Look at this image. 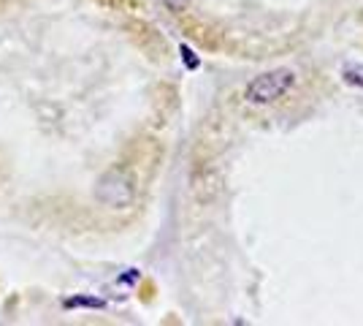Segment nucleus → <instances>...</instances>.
I'll list each match as a JSON object with an SVG mask.
<instances>
[{
	"mask_svg": "<svg viewBox=\"0 0 363 326\" xmlns=\"http://www.w3.org/2000/svg\"><path fill=\"white\" fill-rule=\"evenodd\" d=\"M293 85H296V74L290 68H274V71H266L247 85L244 101L252 107H269L274 101H279Z\"/></svg>",
	"mask_w": 363,
	"mask_h": 326,
	"instance_id": "f257e3e1",
	"label": "nucleus"
},
{
	"mask_svg": "<svg viewBox=\"0 0 363 326\" xmlns=\"http://www.w3.org/2000/svg\"><path fill=\"white\" fill-rule=\"evenodd\" d=\"M136 196V188H133V177L125 169H111L106 171L98 185H95V199L104 204V207H111V210H125L130 207Z\"/></svg>",
	"mask_w": 363,
	"mask_h": 326,
	"instance_id": "f03ea898",
	"label": "nucleus"
},
{
	"mask_svg": "<svg viewBox=\"0 0 363 326\" xmlns=\"http://www.w3.org/2000/svg\"><path fill=\"white\" fill-rule=\"evenodd\" d=\"M342 79L347 82L350 87H361L363 90V63H347L342 68Z\"/></svg>",
	"mask_w": 363,
	"mask_h": 326,
	"instance_id": "7ed1b4c3",
	"label": "nucleus"
},
{
	"mask_svg": "<svg viewBox=\"0 0 363 326\" xmlns=\"http://www.w3.org/2000/svg\"><path fill=\"white\" fill-rule=\"evenodd\" d=\"M65 305L68 308H104L101 299H90V296H76V299H68Z\"/></svg>",
	"mask_w": 363,
	"mask_h": 326,
	"instance_id": "20e7f679",
	"label": "nucleus"
},
{
	"mask_svg": "<svg viewBox=\"0 0 363 326\" xmlns=\"http://www.w3.org/2000/svg\"><path fill=\"white\" fill-rule=\"evenodd\" d=\"M179 52H182V60H184V65H187L190 71H196L198 65H201V60H198V58H196V52H193V49L187 47V44H182Z\"/></svg>",
	"mask_w": 363,
	"mask_h": 326,
	"instance_id": "39448f33",
	"label": "nucleus"
},
{
	"mask_svg": "<svg viewBox=\"0 0 363 326\" xmlns=\"http://www.w3.org/2000/svg\"><path fill=\"white\" fill-rule=\"evenodd\" d=\"M163 6H166L168 11H174V14H182L190 6V0H163Z\"/></svg>",
	"mask_w": 363,
	"mask_h": 326,
	"instance_id": "423d86ee",
	"label": "nucleus"
}]
</instances>
